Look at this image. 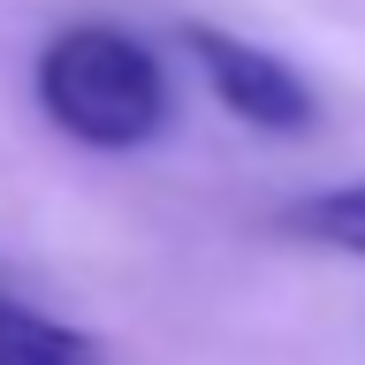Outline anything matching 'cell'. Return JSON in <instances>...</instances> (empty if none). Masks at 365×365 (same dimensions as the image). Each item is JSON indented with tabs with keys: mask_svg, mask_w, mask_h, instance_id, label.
<instances>
[{
	"mask_svg": "<svg viewBox=\"0 0 365 365\" xmlns=\"http://www.w3.org/2000/svg\"><path fill=\"white\" fill-rule=\"evenodd\" d=\"M0 365H107V342L23 297H0Z\"/></svg>",
	"mask_w": 365,
	"mask_h": 365,
	"instance_id": "cell-3",
	"label": "cell"
},
{
	"mask_svg": "<svg viewBox=\"0 0 365 365\" xmlns=\"http://www.w3.org/2000/svg\"><path fill=\"white\" fill-rule=\"evenodd\" d=\"M282 228L365 267V175H350V182H335V190H312V198L282 205Z\"/></svg>",
	"mask_w": 365,
	"mask_h": 365,
	"instance_id": "cell-4",
	"label": "cell"
},
{
	"mask_svg": "<svg viewBox=\"0 0 365 365\" xmlns=\"http://www.w3.org/2000/svg\"><path fill=\"white\" fill-rule=\"evenodd\" d=\"M182 46H190V61H198L205 91L221 99V114H236L244 130H267V137H304L319 122V99L312 84L297 76L282 53L267 46L236 38L221 23H182Z\"/></svg>",
	"mask_w": 365,
	"mask_h": 365,
	"instance_id": "cell-2",
	"label": "cell"
},
{
	"mask_svg": "<svg viewBox=\"0 0 365 365\" xmlns=\"http://www.w3.org/2000/svg\"><path fill=\"white\" fill-rule=\"evenodd\" d=\"M31 91H38L46 122L91 153H137L168 130V68L145 38L114 31V23H68L53 31L31 68Z\"/></svg>",
	"mask_w": 365,
	"mask_h": 365,
	"instance_id": "cell-1",
	"label": "cell"
}]
</instances>
